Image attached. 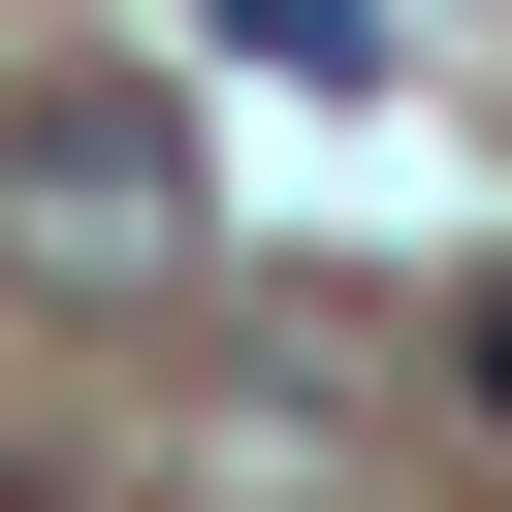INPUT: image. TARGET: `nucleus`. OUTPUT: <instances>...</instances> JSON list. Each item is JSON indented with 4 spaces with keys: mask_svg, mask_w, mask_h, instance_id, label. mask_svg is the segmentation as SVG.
<instances>
[{
    "mask_svg": "<svg viewBox=\"0 0 512 512\" xmlns=\"http://www.w3.org/2000/svg\"><path fill=\"white\" fill-rule=\"evenodd\" d=\"M224 256V192H192V96L160 64H64V96H0V288H192Z\"/></svg>",
    "mask_w": 512,
    "mask_h": 512,
    "instance_id": "f257e3e1",
    "label": "nucleus"
},
{
    "mask_svg": "<svg viewBox=\"0 0 512 512\" xmlns=\"http://www.w3.org/2000/svg\"><path fill=\"white\" fill-rule=\"evenodd\" d=\"M224 64H288V96H384V0H224Z\"/></svg>",
    "mask_w": 512,
    "mask_h": 512,
    "instance_id": "f03ea898",
    "label": "nucleus"
},
{
    "mask_svg": "<svg viewBox=\"0 0 512 512\" xmlns=\"http://www.w3.org/2000/svg\"><path fill=\"white\" fill-rule=\"evenodd\" d=\"M448 384H480V416H512V256H480V320H448Z\"/></svg>",
    "mask_w": 512,
    "mask_h": 512,
    "instance_id": "7ed1b4c3",
    "label": "nucleus"
}]
</instances>
